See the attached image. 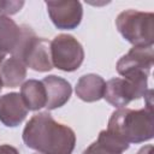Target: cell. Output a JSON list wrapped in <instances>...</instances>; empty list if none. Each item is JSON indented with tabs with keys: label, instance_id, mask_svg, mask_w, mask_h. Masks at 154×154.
<instances>
[{
	"label": "cell",
	"instance_id": "6da1fadb",
	"mask_svg": "<svg viewBox=\"0 0 154 154\" xmlns=\"http://www.w3.org/2000/svg\"><path fill=\"white\" fill-rule=\"evenodd\" d=\"M23 142L40 154H72L76 144L75 131L54 120L51 113L34 114L22 134Z\"/></svg>",
	"mask_w": 154,
	"mask_h": 154
},
{
	"label": "cell",
	"instance_id": "7a4b0ae2",
	"mask_svg": "<svg viewBox=\"0 0 154 154\" xmlns=\"http://www.w3.org/2000/svg\"><path fill=\"white\" fill-rule=\"evenodd\" d=\"M107 130L126 143H142L154 137V116L152 102L144 108H118L108 120Z\"/></svg>",
	"mask_w": 154,
	"mask_h": 154
},
{
	"label": "cell",
	"instance_id": "3957f363",
	"mask_svg": "<svg viewBox=\"0 0 154 154\" xmlns=\"http://www.w3.org/2000/svg\"><path fill=\"white\" fill-rule=\"evenodd\" d=\"M12 57L37 72H48L53 69L51 42L43 37H37L35 31L28 25H22V37Z\"/></svg>",
	"mask_w": 154,
	"mask_h": 154
},
{
	"label": "cell",
	"instance_id": "277c9868",
	"mask_svg": "<svg viewBox=\"0 0 154 154\" xmlns=\"http://www.w3.org/2000/svg\"><path fill=\"white\" fill-rule=\"evenodd\" d=\"M119 34L132 46H153L154 14L137 10H125L116 19Z\"/></svg>",
	"mask_w": 154,
	"mask_h": 154
},
{
	"label": "cell",
	"instance_id": "5b68a950",
	"mask_svg": "<svg viewBox=\"0 0 154 154\" xmlns=\"http://www.w3.org/2000/svg\"><path fill=\"white\" fill-rule=\"evenodd\" d=\"M148 77L146 73H134L123 78H111L106 82L103 99L117 108H124L131 101L147 95Z\"/></svg>",
	"mask_w": 154,
	"mask_h": 154
},
{
	"label": "cell",
	"instance_id": "8992f818",
	"mask_svg": "<svg viewBox=\"0 0 154 154\" xmlns=\"http://www.w3.org/2000/svg\"><path fill=\"white\" fill-rule=\"evenodd\" d=\"M52 64L58 70L72 72L79 69L84 60L81 42L69 34H60L51 41Z\"/></svg>",
	"mask_w": 154,
	"mask_h": 154
},
{
	"label": "cell",
	"instance_id": "52a82bcc",
	"mask_svg": "<svg viewBox=\"0 0 154 154\" xmlns=\"http://www.w3.org/2000/svg\"><path fill=\"white\" fill-rule=\"evenodd\" d=\"M46 6L52 23L60 30L76 29L82 22L83 8L79 1H46Z\"/></svg>",
	"mask_w": 154,
	"mask_h": 154
},
{
	"label": "cell",
	"instance_id": "ba28073f",
	"mask_svg": "<svg viewBox=\"0 0 154 154\" xmlns=\"http://www.w3.org/2000/svg\"><path fill=\"white\" fill-rule=\"evenodd\" d=\"M154 63L153 46H134L117 63V72L125 77L134 73L149 75Z\"/></svg>",
	"mask_w": 154,
	"mask_h": 154
},
{
	"label": "cell",
	"instance_id": "9c48e42d",
	"mask_svg": "<svg viewBox=\"0 0 154 154\" xmlns=\"http://www.w3.org/2000/svg\"><path fill=\"white\" fill-rule=\"evenodd\" d=\"M19 93H8L0 96V122L8 128H16L24 122L28 116Z\"/></svg>",
	"mask_w": 154,
	"mask_h": 154
},
{
	"label": "cell",
	"instance_id": "30bf717a",
	"mask_svg": "<svg viewBox=\"0 0 154 154\" xmlns=\"http://www.w3.org/2000/svg\"><path fill=\"white\" fill-rule=\"evenodd\" d=\"M46 89L47 95V109H57L64 106L71 97L72 88L71 84L63 77L49 75L41 81Z\"/></svg>",
	"mask_w": 154,
	"mask_h": 154
},
{
	"label": "cell",
	"instance_id": "8fae6325",
	"mask_svg": "<svg viewBox=\"0 0 154 154\" xmlns=\"http://www.w3.org/2000/svg\"><path fill=\"white\" fill-rule=\"evenodd\" d=\"M105 79L95 73H88L82 76L76 84V95L85 102H95L103 97Z\"/></svg>",
	"mask_w": 154,
	"mask_h": 154
},
{
	"label": "cell",
	"instance_id": "7c38bea8",
	"mask_svg": "<svg viewBox=\"0 0 154 154\" xmlns=\"http://www.w3.org/2000/svg\"><path fill=\"white\" fill-rule=\"evenodd\" d=\"M129 143L124 142L108 130H102L100 131L97 140L84 149L83 154H122L129 149Z\"/></svg>",
	"mask_w": 154,
	"mask_h": 154
},
{
	"label": "cell",
	"instance_id": "4fadbf2b",
	"mask_svg": "<svg viewBox=\"0 0 154 154\" xmlns=\"http://www.w3.org/2000/svg\"><path fill=\"white\" fill-rule=\"evenodd\" d=\"M20 96L29 111H38L46 107L47 95L45 85L41 81L29 79L20 87Z\"/></svg>",
	"mask_w": 154,
	"mask_h": 154
},
{
	"label": "cell",
	"instance_id": "5bb4252c",
	"mask_svg": "<svg viewBox=\"0 0 154 154\" xmlns=\"http://www.w3.org/2000/svg\"><path fill=\"white\" fill-rule=\"evenodd\" d=\"M22 37V25L19 26L7 16H0V52L13 53Z\"/></svg>",
	"mask_w": 154,
	"mask_h": 154
},
{
	"label": "cell",
	"instance_id": "9a60e30c",
	"mask_svg": "<svg viewBox=\"0 0 154 154\" xmlns=\"http://www.w3.org/2000/svg\"><path fill=\"white\" fill-rule=\"evenodd\" d=\"M26 77V66L14 57H11L0 66V78L2 85L7 88L19 87Z\"/></svg>",
	"mask_w": 154,
	"mask_h": 154
},
{
	"label": "cell",
	"instance_id": "2e32d148",
	"mask_svg": "<svg viewBox=\"0 0 154 154\" xmlns=\"http://www.w3.org/2000/svg\"><path fill=\"white\" fill-rule=\"evenodd\" d=\"M24 6V1L20 0H0V16L16 14Z\"/></svg>",
	"mask_w": 154,
	"mask_h": 154
},
{
	"label": "cell",
	"instance_id": "e0dca14e",
	"mask_svg": "<svg viewBox=\"0 0 154 154\" xmlns=\"http://www.w3.org/2000/svg\"><path fill=\"white\" fill-rule=\"evenodd\" d=\"M0 154H19L18 149L10 146V144H1L0 146Z\"/></svg>",
	"mask_w": 154,
	"mask_h": 154
},
{
	"label": "cell",
	"instance_id": "ac0fdd59",
	"mask_svg": "<svg viewBox=\"0 0 154 154\" xmlns=\"http://www.w3.org/2000/svg\"><path fill=\"white\" fill-rule=\"evenodd\" d=\"M152 153H153V146H152V144L144 146V147H142V148L137 152V154H152Z\"/></svg>",
	"mask_w": 154,
	"mask_h": 154
},
{
	"label": "cell",
	"instance_id": "d6986e66",
	"mask_svg": "<svg viewBox=\"0 0 154 154\" xmlns=\"http://www.w3.org/2000/svg\"><path fill=\"white\" fill-rule=\"evenodd\" d=\"M5 55H6L5 53H1V52H0V66H1V64L4 63V60H5Z\"/></svg>",
	"mask_w": 154,
	"mask_h": 154
},
{
	"label": "cell",
	"instance_id": "ffe728a7",
	"mask_svg": "<svg viewBox=\"0 0 154 154\" xmlns=\"http://www.w3.org/2000/svg\"><path fill=\"white\" fill-rule=\"evenodd\" d=\"M2 87H4V85H2V82H1V78H0V91H1V89H2Z\"/></svg>",
	"mask_w": 154,
	"mask_h": 154
},
{
	"label": "cell",
	"instance_id": "44dd1931",
	"mask_svg": "<svg viewBox=\"0 0 154 154\" xmlns=\"http://www.w3.org/2000/svg\"><path fill=\"white\" fill-rule=\"evenodd\" d=\"M36 154H40V153H36Z\"/></svg>",
	"mask_w": 154,
	"mask_h": 154
}]
</instances>
